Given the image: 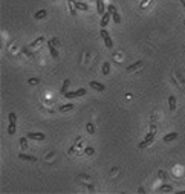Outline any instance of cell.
<instances>
[{
    "instance_id": "obj_9",
    "label": "cell",
    "mask_w": 185,
    "mask_h": 194,
    "mask_svg": "<svg viewBox=\"0 0 185 194\" xmlns=\"http://www.w3.org/2000/svg\"><path fill=\"white\" fill-rule=\"evenodd\" d=\"M47 49H49L51 55H52V58H54V60L58 58V52H57V49H55V45H52V43L49 41V43H47Z\"/></svg>"
},
{
    "instance_id": "obj_32",
    "label": "cell",
    "mask_w": 185,
    "mask_h": 194,
    "mask_svg": "<svg viewBox=\"0 0 185 194\" xmlns=\"http://www.w3.org/2000/svg\"><path fill=\"white\" fill-rule=\"evenodd\" d=\"M184 26H185V21H184Z\"/></svg>"
},
{
    "instance_id": "obj_10",
    "label": "cell",
    "mask_w": 185,
    "mask_h": 194,
    "mask_svg": "<svg viewBox=\"0 0 185 194\" xmlns=\"http://www.w3.org/2000/svg\"><path fill=\"white\" fill-rule=\"evenodd\" d=\"M168 109H170V112H174L176 110V98L173 95L168 96Z\"/></svg>"
},
{
    "instance_id": "obj_27",
    "label": "cell",
    "mask_w": 185,
    "mask_h": 194,
    "mask_svg": "<svg viewBox=\"0 0 185 194\" xmlns=\"http://www.w3.org/2000/svg\"><path fill=\"white\" fill-rule=\"evenodd\" d=\"M41 41H45V38H43V37H40V38H38V40H37V41H35V43H34V45H32V46H37V45H40V43H41Z\"/></svg>"
},
{
    "instance_id": "obj_24",
    "label": "cell",
    "mask_w": 185,
    "mask_h": 194,
    "mask_svg": "<svg viewBox=\"0 0 185 194\" xmlns=\"http://www.w3.org/2000/svg\"><path fill=\"white\" fill-rule=\"evenodd\" d=\"M38 83H40V80H38V78H29V80H28V84H29V86H37Z\"/></svg>"
},
{
    "instance_id": "obj_31",
    "label": "cell",
    "mask_w": 185,
    "mask_h": 194,
    "mask_svg": "<svg viewBox=\"0 0 185 194\" xmlns=\"http://www.w3.org/2000/svg\"><path fill=\"white\" fill-rule=\"evenodd\" d=\"M51 2H57V0H51Z\"/></svg>"
},
{
    "instance_id": "obj_29",
    "label": "cell",
    "mask_w": 185,
    "mask_h": 194,
    "mask_svg": "<svg viewBox=\"0 0 185 194\" xmlns=\"http://www.w3.org/2000/svg\"><path fill=\"white\" fill-rule=\"evenodd\" d=\"M51 43H52V45H55V46H58V45H60V41L57 40V38H52V40H51Z\"/></svg>"
},
{
    "instance_id": "obj_4",
    "label": "cell",
    "mask_w": 185,
    "mask_h": 194,
    "mask_svg": "<svg viewBox=\"0 0 185 194\" xmlns=\"http://www.w3.org/2000/svg\"><path fill=\"white\" fill-rule=\"evenodd\" d=\"M153 139H155V133H153V131H150V133H148L147 136H145V139L142 141V142H141L138 147L139 148H147L148 145H150L152 142H153Z\"/></svg>"
},
{
    "instance_id": "obj_20",
    "label": "cell",
    "mask_w": 185,
    "mask_h": 194,
    "mask_svg": "<svg viewBox=\"0 0 185 194\" xmlns=\"http://www.w3.org/2000/svg\"><path fill=\"white\" fill-rule=\"evenodd\" d=\"M110 73V63L109 61H106L103 64V75H109Z\"/></svg>"
},
{
    "instance_id": "obj_26",
    "label": "cell",
    "mask_w": 185,
    "mask_h": 194,
    "mask_svg": "<svg viewBox=\"0 0 185 194\" xmlns=\"http://www.w3.org/2000/svg\"><path fill=\"white\" fill-rule=\"evenodd\" d=\"M86 129H87V131H89L90 135H94V133H95V127H94V124H92V122H89V124L86 125Z\"/></svg>"
},
{
    "instance_id": "obj_15",
    "label": "cell",
    "mask_w": 185,
    "mask_h": 194,
    "mask_svg": "<svg viewBox=\"0 0 185 194\" xmlns=\"http://www.w3.org/2000/svg\"><path fill=\"white\" fill-rule=\"evenodd\" d=\"M69 80H64V83H63V86H61V89H60V93L61 95H66L67 93V87H69Z\"/></svg>"
},
{
    "instance_id": "obj_16",
    "label": "cell",
    "mask_w": 185,
    "mask_h": 194,
    "mask_svg": "<svg viewBox=\"0 0 185 194\" xmlns=\"http://www.w3.org/2000/svg\"><path fill=\"white\" fill-rule=\"evenodd\" d=\"M19 144H20V147L23 148V150H26V148H28V136H23V138H20Z\"/></svg>"
},
{
    "instance_id": "obj_12",
    "label": "cell",
    "mask_w": 185,
    "mask_h": 194,
    "mask_svg": "<svg viewBox=\"0 0 185 194\" xmlns=\"http://www.w3.org/2000/svg\"><path fill=\"white\" fill-rule=\"evenodd\" d=\"M73 3H75L77 9H80V11H89V5H87V3H83V2H75V0H73Z\"/></svg>"
},
{
    "instance_id": "obj_23",
    "label": "cell",
    "mask_w": 185,
    "mask_h": 194,
    "mask_svg": "<svg viewBox=\"0 0 185 194\" xmlns=\"http://www.w3.org/2000/svg\"><path fill=\"white\" fill-rule=\"evenodd\" d=\"M94 153H95V148H94V147H86V150H84V154H86V156H92Z\"/></svg>"
},
{
    "instance_id": "obj_19",
    "label": "cell",
    "mask_w": 185,
    "mask_h": 194,
    "mask_svg": "<svg viewBox=\"0 0 185 194\" xmlns=\"http://www.w3.org/2000/svg\"><path fill=\"white\" fill-rule=\"evenodd\" d=\"M112 17H113V21H115L116 25H120V23H121V17H120V14H118V11H116V9L112 12Z\"/></svg>"
},
{
    "instance_id": "obj_7",
    "label": "cell",
    "mask_w": 185,
    "mask_h": 194,
    "mask_svg": "<svg viewBox=\"0 0 185 194\" xmlns=\"http://www.w3.org/2000/svg\"><path fill=\"white\" fill-rule=\"evenodd\" d=\"M19 159L28 161V162H37V161H38L35 156H32V154H25V153H20V154H19Z\"/></svg>"
},
{
    "instance_id": "obj_18",
    "label": "cell",
    "mask_w": 185,
    "mask_h": 194,
    "mask_svg": "<svg viewBox=\"0 0 185 194\" xmlns=\"http://www.w3.org/2000/svg\"><path fill=\"white\" fill-rule=\"evenodd\" d=\"M69 8H70V15H77V6L73 0H69Z\"/></svg>"
},
{
    "instance_id": "obj_17",
    "label": "cell",
    "mask_w": 185,
    "mask_h": 194,
    "mask_svg": "<svg viewBox=\"0 0 185 194\" xmlns=\"http://www.w3.org/2000/svg\"><path fill=\"white\" fill-rule=\"evenodd\" d=\"M144 64V61H136L135 64H132V66H129V67H127V70H129V72H132V70H135V69H138V67H141V66Z\"/></svg>"
},
{
    "instance_id": "obj_6",
    "label": "cell",
    "mask_w": 185,
    "mask_h": 194,
    "mask_svg": "<svg viewBox=\"0 0 185 194\" xmlns=\"http://www.w3.org/2000/svg\"><path fill=\"white\" fill-rule=\"evenodd\" d=\"M89 87H92V89H95V90H100V92L106 90V86L103 84V83H98V81H90Z\"/></svg>"
},
{
    "instance_id": "obj_5",
    "label": "cell",
    "mask_w": 185,
    "mask_h": 194,
    "mask_svg": "<svg viewBox=\"0 0 185 194\" xmlns=\"http://www.w3.org/2000/svg\"><path fill=\"white\" fill-rule=\"evenodd\" d=\"M110 17H112V12L110 11H106L103 15H101V23H100V26L101 28H106V26L109 25V21H110Z\"/></svg>"
},
{
    "instance_id": "obj_28",
    "label": "cell",
    "mask_w": 185,
    "mask_h": 194,
    "mask_svg": "<svg viewBox=\"0 0 185 194\" xmlns=\"http://www.w3.org/2000/svg\"><path fill=\"white\" fill-rule=\"evenodd\" d=\"M115 9H116V8H115V5H109V6H107V11H110V12H113Z\"/></svg>"
},
{
    "instance_id": "obj_25",
    "label": "cell",
    "mask_w": 185,
    "mask_h": 194,
    "mask_svg": "<svg viewBox=\"0 0 185 194\" xmlns=\"http://www.w3.org/2000/svg\"><path fill=\"white\" fill-rule=\"evenodd\" d=\"M8 119H9V122H17V115L14 112H11L8 115Z\"/></svg>"
},
{
    "instance_id": "obj_11",
    "label": "cell",
    "mask_w": 185,
    "mask_h": 194,
    "mask_svg": "<svg viewBox=\"0 0 185 194\" xmlns=\"http://www.w3.org/2000/svg\"><path fill=\"white\" fill-rule=\"evenodd\" d=\"M176 138H178V133L176 131H171V133H167L164 136V142H171V141H174Z\"/></svg>"
},
{
    "instance_id": "obj_13",
    "label": "cell",
    "mask_w": 185,
    "mask_h": 194,
    "mask_svg": "<svg viewBox=\"0 0 185 194\" xmlns=\"http://www.w3.org/2000/svg\"><path fill=\"white\" fill-rule=\"evenodd\" d=\"M15 131H17L15 122H9V125H8V135H9V136H14Z\"/></svg>"
},
{
    "instance_id": "obj_1",
    "label": "cell",
    "mask_w": 185,
    "mask_h": 194,
    "mask_svg": "<svg viewBox=\"0 0 185 194\" xmlns=\"http://www.w3.org/2000/svg\"><path fill=\"white\" fill-rule=\"evenodd\" d=\"M100 35H101V38H103V41H104V45L106 47H109V49H112L113 47V41H112V38H110V34L106 31L104 28H101L100 31Z\"/></svg>"
},
{
    "instance_id": "obj_8",
    "label": "cell",
    "mask_w": 185,
    "mask_h": 194,
    "mask_svg": "<svg viewBox=\"0 0 185 194\" xmlns=\"http://www.w3.org/2000/svg\"><path fill=\"white\" fill-rule=\"evenodd\" d=\"M96 11H98L100 15H103L106 12V5H104L103 0H96Z\"/></svg>"
},
{
    "instance_id": "obj_3",
    "label": "cell",
    "mask_w": 185,
    "mask_h": 194,
    "mask_svg": "<svg viewBox=\"0 0 185 194\" xmlns=\"http://www.w3.org/2000/svg\"><path fill=\"white\" fill-rule=\"evenodd\" d=\"M86 95V89L84 87H81V89H77L75 92H67L64 96L67 99H72V98H77V96H84Z\"/></svg>"
},
{
    "instance_id": "obj_2",
    "label": "cell",
    "mask_w": 185,
    "mask_h": 194,
    "mask_svg": "<svg viewBox=\"0 0 185 194\" xmlns=\"http://www.w3.org/2000/svg\"><path fill=\"white\" fill-rule=\"evenodd\" d=\"M28 136V139H32V141H45L46 136L45 133H41V131H29V133H26Z\"/></svg>"
},
{
    "instance_id": "obj_14",
    "label": "cell",
    "mask_w": 185,
    "mask_h": 194,
    "mask_svg": "<svg viewBox=\"0 0 185 194\" xmlns=\"http://www.w3.org/2000/svg\"><path fill=\"white\" fill-rule=\"evenodd\" d=\"M73 109H75L73 104H64V105H60L58 107L60 112H70V110H73Z\"/></svg>"
},
{
    "instance_id": "obj_21",
    "label": "cell",
    "mask_w": 185,
    "mask_h": 194,
    "mask_svg": "<svg viewBox=\"0 0 185 194\" xmlns=\"http://www.w3.org/2000/svg\"><path fill=\"white\" fill-rule=\"evenodd\" d=\"M46 17V9H40V11H37L35 12V19H45Z\"/></svg>"
},
{
    "instance_id": "obj_22",
    "label": "cell",
    "mask_w": 185,
    "mask_h": 194,
    "mask_svg": "<svg viewBox=\"0 0 185 194\" xmlns=\"http://www.w3.org/2000/svg\"><path fill=\"white\" fill-rule=\"evenodd\" d=\"M158 191H161V193H168V191H173V188H171L170 185H162V187L158 189Z\"/></svg>"
},
{
    "instance_id": "obj_30",
    "label": "cell",
    "mask_w": 185,
    "mask_h": 194,
    "mask_svg": "<svg viewBox=\"0 0 185 194\" xmlns=\"http://www.w3.org/2000/svg\"><path fill=\"white\" fill-rule=\"evenodd\" d=\"M180 2H182V5H184V8H185V0H180Z\"/></svg>"
}]
</instances>
